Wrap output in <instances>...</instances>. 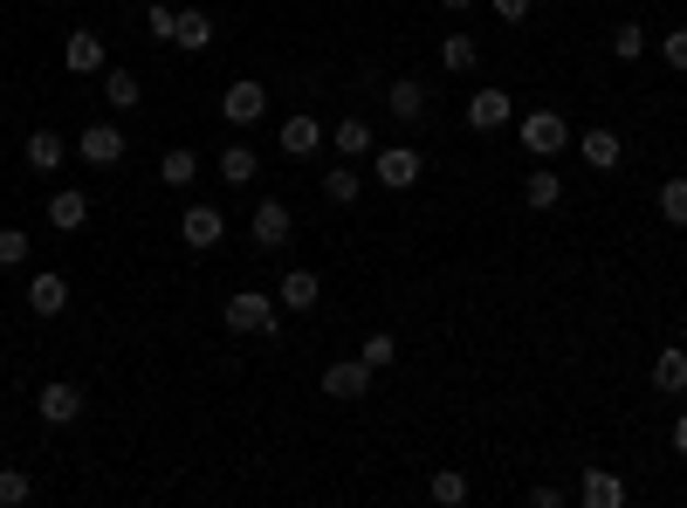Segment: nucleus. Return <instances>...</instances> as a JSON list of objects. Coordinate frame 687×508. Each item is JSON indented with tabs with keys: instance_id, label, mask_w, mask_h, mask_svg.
<instances>
[{
	"instance_id": "e433bc0d",
	"label": "nucleus",
	"mask_w": 687,
	"mask_h": 508,
	"mask_svg": "<svg viewBox=\"0 0 687 508\" xmlns=\"http://www.w3.org/2000/svg\"><path fill=\"white\" fill-rule=\"evenodd\" d=\"M489 8H495L502 21H529V8H537V0H489Z\"/></svg>"
},
{
	"instance_id": "9b49d317",
	"label": "nucleus",
	"mask_w": 687,
	"mask_h": 508,
	"mask_svg": "<svg viewBox=\"0 0 687 508\" xmlns=\"http://www.w3.org/2000/svg\"><path fill=\"white\" fill-rule=\"evenodd\" d=\"M220 234H227L220 207H186V213H180V241H186V247H199V254H207Z\"/></svg>"
},
{
	"instance_id": "6e6552de",
	"label": "nucleus",
	"mask_w": 687,
	"mask_h": 508,
	"mask_svg": "<svg viewBox=\"0 0 687 508\" xmlns=\"http://www.w3.org/2000/svg\"><path fill=\"white\" fill-rule=\"evenodd\" d=\"M371 378H378V371H371L365 358H337V365L323 371V392H330V399H371Z\"/></svg>"
},
{
	"instance_id": "4c0bfd02",
	"label": "nucleus",
	"mask_w": 687,
	"mask_h": 508,
	"mask_svg": "<svg viewBox=\"0 0 687 508\" xmlns=\"http://www.w3.org/2000/svg\"><path fill=\"white\" fill-rule=\"evenodd\" d=\"M674 453L687 461V413H674Z\"/></svg>"
},
{
	"instance_id": "4be33fe9",
	"label": "nucleus",
	"mask_w": 687,
	"mask_h": 508,
	"mask_svg": "<svg viewBox=\"0 0 687 508\" xmlns=\"http://www.w3.org/2000/svg\"><path fill=\"white\" fill-rule=\"evenodd\" d=\"M523 199H529V207H537V213H550L557 199H564V180H557L550 165H537V172H529V180H523Z\"/></svg>"
},
{
	"instance_id": "f03ea898",
	"label": "nucleus",
	"mask_w": 687,
	"mask_h": 508,
	"mask_svg": "<svg viewBox=\"0 0 687 508\" xmlns=\"http://www.w3.org/2000/svg\"><path fill=\"white\" fill-rule=\"evenodd\" d=\"M371 172H378V186H392V193H405V186H420V172H426V159L413 145H378L371 151Z\"/></svg>"
},
{
	"instance_id": "393cba45",
	"label": "nucleus",
	"mask_w": 687,
	"mask_h": 508,
	"mask_svg": "<svg viewBox=\"0 0 687 508\" xmlns=\"http://www.w3.org/2000/svg\"><path fill=\"white\" fill-rule=\"evenodd\" d=\"M254 172H262V159H254V145H227V151H220V180H227V186H248Z\"/></svg>"
},
{
	"instance_id": "cd10ccee",
	"label": "nucleus",
	"mask_w": 687,
	"mask_h": 508,
	"mask_svg": "<svg viewBox=\"0 0 687 508\" xmlns=\"http://www.w3.org/2000/svg\"><path fill=\"white\" fill-rule=\"evenodd\" d=\"M358 358H365L371 371H392V365H399V337H392V330H371V337L358 344Z\"/></svg>"
},
{
	"instance_id": "7c9ffc66",
	"label": "nucleus",
	"mask_w": 687,
	"mask_h": 508,
	"mask_svg": "<svg viewBox=\"0 0 687 508\" xmlns=\"http://www.w3.org/2000/svg\"><path fill=\"white\" fill-rule=\"evenodd\" d=\"M145 35L172 42V35H180V8H172V0H151V8H145Z\"/></svg>"
},
{
	"instance_id": "72a5a7b5",
	"label": "nucleus",
	"mask_w": 687,
	"mask_h": 508,
	"mask_svg": "<svg viewBox=\"0 0 687 508\" xmlns=\"http://www.w3.org/2000/svg\"><path fill=\"white\" fill-rule=\"evenodd\" d=\"M28 495H35V481H28V474H21V467H0V508H21Z\"/></svg>"
},
{
	"instance_id": "20e7f679",
	"label": "nucleus",
	"mask_w": 687,
	"mask_h": 508,
	"mask_svg": "<svg viewBox=\"0 0 687 508\" xmlns=\"http://www.w3.org/2000/svg\"><path fill=\"white\" fill-rule=\"evenodd\" d=\"M35 413H42V426H76L83 419V392H76L69 378H48V385L35 392Z\"/></svg>"
},
{
	"instance_id": "473e14b6",
	"label": "nucleus",
	"mask_w": 687,
	"mask_h": 508,
	"mask_svg": "<svg viewBox=\"0 0 687 508\" xmlns=\"http://www.w3.org/2000/svg\"><path fill=\"white\" fill-rule=\"evenodd\" d=\"M28 254H35V241L21 234V227H0V268H21Z\"/></svg>"
},
{
	"instance_id": "a878e982",
	"label": "nucleus",
	"mask_w": 687,
	"mask_h": 508,
	"mask_svg": "<svg viewBox=\"0 0 687 508\" xmlns=\"http://www.w3.org/2000/svg\"><path fill=\"white\" fill-rule=\"evenodd\" d=\"M159 180L165 186H193L199 180V151H186V145H172L165 159H159Z\"/></svg>"
},
{
	"instance_id": "2eb2a0df",
	"label": "nucleus",
	"mask_w": 687,
	"mask_h": 508,
	"mask_svg": "<svg viewBox=\"0 0 687 508\" xmlns=\"http://www.w3.org/2000/svg\"><path fill=\"white\" fill-rule=\"evenodd\" d=\"M28 310H35V316H62V310H69V282H62L56 268H42L35 282H28Z\"/></svg>"
},
{
	"instance_id": "f257e3e1",
	"label": "nucleus",
	"mask_w": 687,
	"mask_h": 508,
	"mask_svg": "<svg viewBox=\"0 0 687 508\" xmlns=\"http://www.w3.org/2000/svg\"><path fill=\"white\" fill-rule=\"evenodd\" d=\"M227 330L234 337H275V296H262V289H241V296H227Z\"/></svg>"
},
{
	"instance_id": "7ed1b4c3",
	"label": "nucleus",
	"mask_w": 687,
	"mask_h": 508,
	"mask_svg": "<svg viewBox=\"0 0 687 508\" xmlns=\"http://www.w3.org/2000/svg\"><path fill=\"white\" fill-rule=\"evenodd\" d=\"M220 117L227 124H262L268 117V90L254 83V76H234V83L220 90Z\"/></svg>"
},
{
	"instance_id": "aec40b11",
	"label": "nucleus",
	"mask_w": 687,
	"mask_h": 508,
	"mask_svg": "<svg viewBox=\"0 0 687 508\" xmlns=\"http://www.w3.org/2000/svg\"><path fill=\"white\" fill-rule=\"evenodd\" d=\"M62 62H69L76 76H104V42H96V35H69Z\"/></svg>"
},
{
	"instance_id": "c9c22d12",
	"label": "nucleus",
	"mask_w": 687,
	"mask_h": 508,
	"mask_svg": "<svg viewBox=\"0 0 687 508\" xmlns=\"http://www.w3.org/2000/svg\"><path fill=\"white\" fill-rule=\"evenodd\" d=\"M660 56H667L674 76H687V28H667V35H660Z\"/></svg>"
},
{
	"instance_id": "39448f33",
	"label": "nucleus",
	"mask_w": 687,
	"mask_h": 508,
	"mask_svg": "<svg viewBox=\"0 0 687 508\" xmlns=\"http://www.w3.org/2000/svg\"><path fill=\"white\" fill-rule=\"evenodd\" d=\"M523 145L537 151V159H557V151L571 145V124L557 117V111H529V117H523Z\"/></svg>"
},
{
	"instance_id": "f8f14e48",
	"label": "nucleus",
	"mask_w": 687,
	"mask_h": 508,
	"mask_svg": "<svg viewBox=\"0 0 687 508\" xmlns=\"http://www.w3.org/2000/svg\"><path fill=\"white\" fill-rule=\"evenodd\" d=\"M275 302H283V310H296V316H302V310H317V302H323V282H317L310 268H289L283 282H275Z\"/></svg>"
},
{
	"instance_id": "a211bd4d",
	"label": "nucleus",
	"mask_w": 687,
	"mask_h": 508,
	"mask_svg": "<svg viewBox=\"0 0 687 508\" xmlns=\"http://www.w3.org/2000/svg\"><path fill=\"white\" fill-rule=\"evenodd\" d=\"M330 145H337V151H344V159H365V151H378V131H371V124H365V117H344V124H337V131H330Z\"/></svg>"
},
{
	"instance_id": "dca6fc26",
	"label": "nucleus",
	"mask_w": 687,
	"mask_h": 508,
	"mask_svg": "<svg viewBox=\"0 0 687 508\" xmlns=\"http://www.w3.org/2000/svg\"><path fill=\"white\" fill-rule=\"evenodd\" d=\"M577 151H584V165H592V172H612V165L626 159V138H619V131H584Z\"/></svg>"
},
{
	"instance_id": "ea45409f",
	"label": "nucleus",
	"mask_w": 687,
	"mask_h": 508,
	"mask_svg": "<svg viewBox=\"0 0 687 508\" xmlns=\"http://www.w3.org/2000/svg\"><path fill=\"white\" fill-rule=\"evenodd\" d=\"M0 467H8V461H0Z\"/></svg>"
},
{
	"instance_id": "1a4fd4ad",
	"label": "nucleus",
	"mask_w": 687,
	"mask_h": 508,
	"mask_svg": "<svg viewBox=\"0 0 687 508\" xmlns=\"http://www.w3.org/2000/svg\"><path fill=\"white\" fill-rule=\"evenodd\" d=\"M330 131H323V124L310 117V111H296V117H283V131H275V145H283L289 151V159H310V151L323 145Z\"/></svg>"
},
{
	"instance_id": "5701e85b",
	"label": "nucleus",
	"mask_w": 687,
	"mask_h": 508,
	"mask_svg": "<svg viewBox=\"0 0 687 508\" xmlns=\"http://www.w3.org/2000/svg\"><path fill=\"white\" fill-rule=\"evenodd\" d=\"M653 385L667 392V399L687 392V350H660V358H653Z\"/></svg>"
},
{
	"instance_id": "2f4dec72",
	"label": "nucleus",
	"mask_w": 687,
	"mask_h": 508,
	"mask_svg": "<svg viewBox=\"0 0 687 508\" xmlns=\"http://www.w3.org/2000/svg\"><path fill=\"white\" fill-rule=\"evenodd\" d=\"M612 56L619 62H640L646 56V28H640V21H619V28H612Z\"/></svg>"
},
{
	"instance_id": "c85d7f7f",
	"label": "nucleus",
	"mask_w": 687,
	"mask_h": 508,
	"mask_svg": "<svg viewBox=\"0 0 687 508\" xmlns=\"http://www.w3.org/2000/svg\"><path fill=\"white\" fill-rule=\"evenodd\" d=\"M358 193H365V180H358V172H351V165L323 172V199H330V207H351V199H358Z\"/></svg>"
},
{
	"instance_id": "6ab92c4d",
	"label": "nucleus",
	"mask_w": 687,
	"mask_h": 508,
	"mask_svg": "<svg viewBox=\"0 0 687 508\" xmlns=\"http://www.w3.org/2000/svg\"><path fill=\"white\" fill-rule=\"evenodd\" d=\"M474 62H481V42H474V35H461V28H454V35L440 42V69H447V76H468Z\"/></svg>"
},
{
	"instance_id": "412c9836",
	"label": "nucleus",
	"mask_w": 687,
	"mask_h": 508,
	"mask_svg": "<svg viewBox=\"0 0 687 508\" xmlns=\"http://www.w3.org/2000/svg\"><path fill=\"white\" fill-rule=\"evenodd\" d=\"M138 96H145V83L131 69H104V104L111 111H138Z\"/></svg>"
},
{
	"instance_id": "4468645a",
	"label": "nucleus",
	"mask_w": 687,
	"mask_h": 508,
	"mask_svg": "<svg viewBox=\"0 0 687 508\" xmlns=\"http://www.w3.org/2000/svg\"><path fill=\"white\" fill-rule=\"evenodd\" d=\"M502 124H508V90H474L468 96V131H502Z\"/></svg>"
},
{
	"instance_id": "ddd939ff",
	"label": "nucleus",
	"mask_w": 687,
	"mask_h": 508,
	"mask_svg": "<svg viewBox=\"0 0 687 508\" xmlns=\"http://www.w3.org/2000/svg\"><path fill=\"white\" fill-rule=\"evenodd\" d=\"M577 501H584V508H619V501H626V481H619L612 467H584Z\"/></svg>"
},
{
	"instance_id": "b1692460",
	"label": "nucleus",
	"mask_w": 687,
	"mask_h": 508,
	"mask_svg": "<svg viewBox=\"0 0 687 508\" xmlns=\"http://www.w3.org/2000/svg\"><path fill=\"white\" fill-rule=\"evenodd\" d=\"M186 48V56H199V48L214 42V14H199V8H180V35H172Z\"/></svg>"
},
{
	"instance_id": "c756f323",
	"label": "nucleus",
	"mask_w": 687,
	"mask_h": 508,
	"mask_svg": "<svg viewBox=\"0 0 687 508\" xmlns=\"http://www.w3.org/2000/svg\"><path fill=\"white\" fill-rule=\"evenodd\" d=\"M426 495L447 501V508H461V501H468V474H461V467H440L434 481H426Z\"/></svg>"
},
{
	"instance_id": "bb28decb",
	"label": "nucleus",
	"mask_w": 687,
	"mask_h": 508,
	"mask_svg": "<svg viewBox=\"0 0 687 508\" xmlns=\"http://www.w3.org/2000/svg\"><path fill=\"white\" fill-rule=\"evenodd\" d=\"M62 151H69L62 131H28V165H35V172H56V165H62Z\"/></svg>"
},
{
	"instance_id": "58836bf2",
	"label": "nucleus",
	"mask_w": 687,
	"mask_h": 508,
	"mask_svg": "<svg viewBox=\"0 0 687 508\" xmlns=\"http://www.w3.org/2000/svg\"><path fill=\"white\" fill-rule=\"evenodd\" d=\"M440 8H447V14H468V8H474V0H440Z\"/></svg>"
},
{
	"instance_id": "f704fd0d",
	"label": "nucleus",
	"mask_w": 687,
	"mask_h": 508,
	"mask_svg": "<svg viewBox=\"0 0 687 508\" xmlns=\"http://www.w3.org/2000/svg\"><path fill=\"white\" fill-rule=\"evenodd\" d=\"M660 220L687 227V180H667V186H660Z\"/></svg>"
},
{
	"instance_id": "423d86ee",
	"label": "nucleus",
	"mask_w": 687,
	"mask_h": 508,
	"mask_svg": "<svg viewBox=\"0 0 687 508\" xmlns=\"http://www.w3.org/2000/svg\"><path fill=\"white\" fill-rule=\"evenodd\" d=\"M289 199H262V207H254V220H248V234H254V247H289Z\"/></svg>"
},
{
	"instance_id": "0eeeda50",
	"label": "nucleus",
	"mask_w": 687,
	"mask_h": 508,
	"mask_svg": "<svg viewBox=\"0 0 687 508\" xmlns=\"http://www.w3.org/2000/svg\"><path fill=\"white\" fill-rule=\"evenodd\" d=\"M76 151H83V165L111 172V165L124 159V131H117V124H83V138H76Z\"/></svg>"
},
{
	"instance_id": "9d476101",
	"label": "nucleus",
	"mask_w": 687,
	"mask_h": 508,
	"mask_svg": "<svg viewBox=\"0 0 687 508\" xmlns=\"http://www.w3.org/2000/svg\"><path fill=\"white\" fill-rule=\"evenodd\" d=\"M83 220H90V193H83V186L48 193V227H56V234H76Z\"/></svg>"
},
{
	"instance_id": "f3484780",
	"label": "nucleus",
	"mask_w": 687,
	"mask_h": 508,
	"mask_svg": "<svg viewBox=\"0 0 687 508\" xmlns=\"http://www.w3.org/2000/svg\"><path fill=\"white\" fill-rule=\"evenodd\" d=\"M386 104H392L399 124H420L426 117V83H420V76H399V83L386 90Z\"/></svg>"
}]
</instances>
